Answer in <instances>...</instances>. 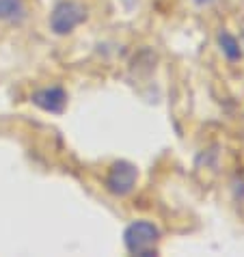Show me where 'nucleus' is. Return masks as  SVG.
Wrapping results in <instances>:
<instances>
[{
	"label": "nucleus",
	"mask_w": 244,
	"mask_h": 257,
	"mask_svg": "<svg viewBox=\"0 0 244 257\" xmlns=\"http://www.w3.org/2000/svg\"><path fill=\"white\" fill-rule=\"evenodd\" d=\"M124 242L130 255L141 257H152L158 253V242H160V229L152 223V220H134L126 227Z\"/></svg>",
	"instance_id": "obj_1"
},
{
	"label": "nucleus",
	"mask_w": 244,
	"mask_h": 257,
	"mask_svg": "<svg viewBox=\"0 0 244 257\" xmlns=\"http://www.w3.org/2000/svg\"><path fill=\"white\" fill-rule=\"evenodd\" d=\"M87 20V7L76 0H63L50 13V31L54 35H69Z\"/></svg>",
	"instance_id": "obj_2"
},
{
	"label": "nucleus",
	"mask_w": 244,
	"mask_h": 257,
	"mask_svg": "<svg viewBox=\"0 0 244 257\" xmlns=\"http://www.w3.org/2000/svg\"><path fill=\"white\" fill-rule=\"evenodd\" d=\"M139 180V171L132 162L128 160H117L110 164L108 173H106V190L112 192L114 197H126L130 195Z\"/></svg>",
	"instance_id": "obj_3"
},
{
	"label": "nucleus",
	"mask_w": 244,
	"mask_h": 257,
	"mask_svg": "<svg viewBox=\"0 0 244 257\" xmlns=\"http://www.w3.org/2000/svg\"><path fill=\"white\" fill-rule=\"evenodd\" d=\"M33 104L37 106V108L50 112V115H61L63 110H65L67 106V93L63 87H46V89H39L35 91L31 95Z\"/></svg>",
	"instance_id": "obj_4"
},
{
	"label": "nucleus",
	"mask_w": 244,
	"mask_h": 257,
	"mask_svg": "<svg viewBox=\"0 0 244 257\" xmlns=\"http://www.w3.org/2000/svg\"><path fill=\"white\" fill-rule=\"evenodd\" d=\"M28 18L24 0H0V22L20 26Z\"/></svg>",
	"instance_id": "obj_5"
},
{
	"label": "nucleus",
	"mask_w": 244,
	"mask_h": 257,
	"mask_svg": "<svg viewBox=\"0 0 244 257\" xmlns=\"http://www.w3.org/2000/svg\"><path fill=\"white\" fill-rule=\"evenodd\" d=\"M218 44H220V50H222V54H225L229 61H238L240 56H242V50H240V44H238V39H235L231 33L222 31V33L218 35Z\"/></svg>",
	"instance_id": "obj_6"
},
{
	"label": "nucleus",
	"mask_w": 244,
	"mask_h": 257,
	"mask_svg": "<svg viewBox=\"0 0 244 257\" xmlns=\"http://www.w3.org/2000/svg\"><path fill=\"white\" fill-rule=\"evenodd\" d=\"M136 3H139V0H124V5L128 7V9H132V7H134Z\"/></svg>",
	"instance_id": "obj_7"
},
{
	"label": "nucleus",
	"mask_w": 244,
	"mask_h": 257,
	"mask_svg": "<svg viewBox=\"0 0 244 257\" xmlns=\"http://www.w3.org/2000/svg\"><path fill=\"white\" fill-rule=\"evenodd\" d=\"M195 3H197V5H212L214 0H195Z\"/></svg>",
	"instance_id": "obj_8"
}]
</instances>
